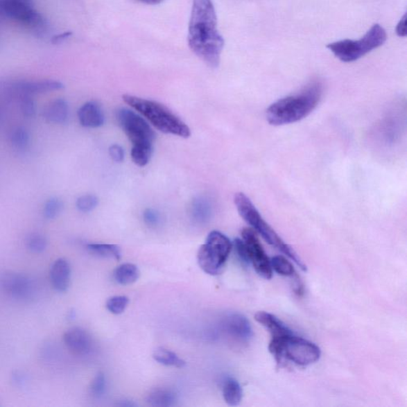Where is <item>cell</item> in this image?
<instances>
[{
	"mask_svg": "<svg viewBox=\"0 0 407 407\" xmlns=\"http://www.w3.org/2000/svg\"><path fill=\"white\" fill-rule=\"evenodd\" d=\"M189 46L211 68L218 67L225 46L217 29V18L211 0H193L189 25Z\"/></svg>",
	"mask_w": 407,
	"mask_h": 407,
	"instance_id": "1",
	"label": "cell"
},
{
	"mask_svg": "<svg viewBox=\"0 0 407 407\" xmlns=\"http://www.w3.org/2000/svg\"><path fill=\"white\" fill-rule=\"evenodd\" d=\"M322 94L321 81L313 80L297 94L286 96L273 103L266 112L267 121L273 126H283L300 121L315 110Z\"/></svg>",
	"mask_w": 407,
	"mask_h": 407,
	"instance_id": "2",
	"label": "cell"
},
{
	"mask_svg": "<svg viewBox=\"0 0 407 407\" xmlns=\"http://www.w3.org/2000/svg\"><path fill=\"white\" fill-rule=\"evenodd\" d=\"M123 99L160 132L182 138L191 137V131L187 123L160 103L131 95H124Z\"/></svg>",
	"mask_w": 407,
	"mask_h": 407,
	"instance_id": "3",
	"label": "cell"
},
{
	"mask_svg": "<svg viewBox=\"0 0 407 407\" xmlns=\"http://www.w3.org/2000/svg\"><path fill=\"white\" fill-rule=\"evenodd\" d=\"M234 202L239 214L247 223L252 226V230L261 236L270 245L278 249L293 260L302 270L306 271V265L295 250L286 244L276 232L266 221L261 214L254 205L252 200L243 193H237L234 197Z\"/></svg>",
	"mask_w": 407,
	"mask_h": 407,
	"instance_id": "4",
	"label": "cell"
},
{
	"mask_svg": "<svg viewBox=\"0 0 407 407\" xmlns=\"http://www.w3.org/2000/svg\"><path fill=\"white\" fill-rule=\"evenodd\" d=\"M387 41L386 31L379 24H374L359 40H341L330 43L329 51L343 62H354L367 53L381 47Z\"/></svg>",
	"mask_w": 407,
	"mask_h": 407,
	"instance_id": "5",
	"label": "cell"
},
{
	"mask_svg": "<svg viewBox=\"0 0 407 407\" xmlns=\"http://www.w3.org/2000/svg\"><path fill=\"white\" fill-rule=\"evenodd\" d=\"M233 244L223 233L213 231L198 250V262L206 274H220L232 252Z\"/></svg>",
	"mask_w": 407,
	"mask_h": 407,
	"instance_id": "6",
	"label": "cell"
},
{
	"mask_svg": "<svg viewBox=\"0 0 407 407\" xmlns=\"http://www.w3.org/2000/svg\"><path fill=\"white\" fill-rule=\"evenodd\" d=\"M279 363L287 359L300 366L313 365L319 361L322 352L319 347L294 334L287 336L280 344L270 349Z\"/></svg>",
	"mask_w": 407,
	"mask_h": 407,
	"instance_id": "7",
	"label": "cell"
},
{
	"mask_svg": "<svg viewBox=\"0 0 407 407\" xmlns=\"http://www.w3.org/2000/svg\"><path fill=\"white\" fill-rule=\"evenodd\" d=\"M0 18L18 21L37 36L48 29L46 19L34 8L33 0H0Z\"/></svg>",
	"mask_w": 407,
	"mask_h": 407,
	"instance_id": "8",
	"label": "cell"
},
{
	"mask_svg": "<svg viewBox=\"0 0 407 407\" xmlns=\"http://www.w3.org/2000/svg\"><path fill=\"white\" fill-rule=\"evenodd\" d=\"M116 118L119 126L132 144V148L153 150L155 135L144 118L127 108L118 110Z\"/></svg>",
	"mask_w": 407,
	"mask_h": 407,
	"instance_id": "9",
	"label": "cell"
},
{
	"mask_svg": "<svg viewBox=\"0 0 407 407\" xmlns=\"http://www.w3.org/2000/svg\"><path fill=\"white\" fill-rule=\"evenodd\" d=\"M242 241L245 244L249 263H252L257 274L265 279L272 278L273 270L270 260L266 254L257 232L251 227H245L241 232Z\"/></svg>",
	"mask_w": 407,
	"mask_h": 407,
	"instance_id": "10",
	"label": "cell"
},
{
	"mask_svg": "<svg viewBox=\"0 0 407 407\" xmlns=\"http://www.w3.org/2000/svg\"><path fill=\"white\" fill-rule=\"evenodd\" d=\"M226 333L241 344H248L253 336L252 329L246 317L241 313H231L223 322Z\"/></svg>",
	"mask_w": 407,
	"mask_h": 407,
	"instance_id": "11",
	"label": "cell"
},
{
	"mask_svg": "<svg viewBox=\"0 0 407 407\" xmlns=\"http://www.w3.org/2000/svg\"><path fill=\"white\" fill-rule=\"evenodd\" d=\"M63 340L67 348L77 355H88L94 347L90 334L80 327L69 329L64 334Z\"/></svg>",
	"mask_w": 407,
	"mask_h": 407,
	"instance_id": "12",
	"label": "cell"
},
{
	"mask_svg": "<svg viewBox=\"0 0 407 407\" xmlns=\"http://www.w3.org/2000/svg\"><path fill=\"white\" fill-rule=\"evenodd\" d=\"M3 288L8 294L18 300H24L31 294V282L23 274L10 273L2 279Z\"/></svg>",
	"mask_w": 407,
	"mask_h": 407,
	"instance_id": "13",
	"label": "cell"
},
{
	"mask_svg": "<svg viewBox=\"0 0 407 407\" xmlns=\"http://www.w3.org/2000/svg\"><path fill=\"white\" fill-rule=\"evenodd\" d=\"M51 282L55 291L64 293L68 291L71 282V267L66 259L60 258L52 265Z\"/></svg>",
	"mask_w": 407,
	"mask_h": 407,
	"instance_id": "14",
	"label": "cell"
},
{
	"mask_svg": "<svg viewBox=\"0 0 407 407\" xmlns=\"http://www.w3.org/2000/svg\"><path fill=\"white\" fill-rule=\"evenodd\" d=\"M78 116L81 126L97 128L105 123L104 113L101 106L95 101L85 103L79 108Z\"/></svg>",
	"mask_w": 407,
	"mask_h": 407,
	"instance_id": "15",
	"label": "cell"
},
{
	"mask_svg": "<svg viewBox=\"0 0 407 407\" xmlns=\"http://www.w3.org/2000/svg\"><path fill=\"white\" fill-rule=\"evenodd\" d=\"M64 88L62 83L58 80H44L39 81H24L14 85V89L20 95H35L46 92L61 90Z\"/></svg>",
	"mask_w": 407,
	"mask_h": 407,
	"instance_id": "16",
	"label": "cell"
},
{
	"mask_svg": "<svg viewBox=\"0 0 407 407\" xmlns=\"http://www.w3.org/2000/svg\"><path fill=\"white\" fill-rule=\"evenodd\" d=\"M254 319L269 331L271 334V338H279V336L293 334L292 330L273 314L260 311L254 315Z\"/></svg>",
	"mask_w": 407,
	"mask_h": 407,
	"instance_id": "17",
	"label": "cell"
},
{
	"mask_svg": "<svg viewBox=\"0 0 407 407\" xmlns=\"http://www.w3.org/2000/svg\"><path fill=\"white\" fill-rule=\"evenodd\" d=\"M68 103L64 99H56L48 104L43 112L46 121L53 123L63 124L69 119Z\"/></svg>",
	"mask_w": 407,
	"mask_h": 407,
	"instance_id": "18",
	"label": "cell"
},
{
	"mask_svg": "<svg viewBox=\"0 0 407 407\" xmlns=\"http://www.w3.org/2000/svg\"><path fill=\"white\" fill-rule=\"evenodd\" d=\"M211 207L209 200L199 197L195 198L191 205V215L193 220L199 225H205L208 223L211 216Z\"/></svg>",
	"mask_w": 407,
	"mask_h": 407,
	"instance_id": "19",
	"label": "cell"
},
{
	"mask_svg": "<svg viewBox=\"0 0 407 407\" xmlns=\"http://www.w3.org/2000/svg\"><path fill=\"white\" fill-rule=\"evenodd\" d=\"M114 279L121 285H131L137 282L140 276V271L132 263H124L114 271Z\"/></svg>",
	"mask_w": 407,
	"mask_h": 407,
	"instance_id": "20",
	"label": "cell"
},
{
	"mask_svg": "<svg viewBox=\"0 0 407 407\" xmlns=\"http://www.w3.org/2000/svg\"><path fill=\"white\" fill-rule=\"evenodd\" d=\"M146 401L151 406L171 407L176 404L177 396L170 390L158 389L148 395Z\"/></svg>",
	"mask_w": 407,
	"mask_h": 407,
	"instance_id": "21",
	"label": "cell"
},
{
	"mask_svg": "<svg viewBox=\"0 0 407 407\" xmlns=\"http://www.w3.org/2000/svg\"><path fill=\"white\" fill-rule=\"evenodd\" d=\"M223 396L225 403L230 406L241 404L243 390L240 383L233 378H227L223 385Z\"/></svg>",
	"mask_w": 407,
	"mask_h": 407,
	"instance_id": "22",
	"label": "cell"
},
{
	"mask_svg": "<svg viewBox=\"0 0 407 407\" xmlns=\"http://www.w3.org/2000/svg\"><path fill=\"white\" fill-rule=\"evenodd\" d=\"M87 249L96 257L119 260L121 259V250L114 244L90 243Z\"/></svg>",
	"mask_w": 407,
	"mask_h": 407,
	"instance_id": "23",
	"label": "cell"
},
{
	"mask_svg": "<svg viewBox=\"0 0 407 407\" xmlns=\"http://www.w3.org/2000/svg\"><path fill=\"white\" fill-rule=\"evenodd\" d=\"M153 357L162 365L176 367H183L186 365V361L181 359L175 352L164 348L156 349Z\"/></svg>",
	"mask_w": 407,
	"mask_h": 407,
	"instance_id": "24",
	"label": "cell"
},
{
	"mask_svg": "<svg viewBox=\"0 0 407 407\" xmlns=\"http://www.w3.org/2000/svg\"><path fill=\"white\" fill-rule=\"evenodd\" d=\"M270 265L276 273L284 276L295 274V268L292 263L283 256H277L271 259Z\"/></svg>",
	"mask_w": 407,
	"mask_h": 407,
	"instance_id": "25",
	"label": "cell"
},
{
	"mask_svg": "<svg viewBox=\"0 0 407 407\" xmlns=\"http://www.w3.org/2000/svg\"><path fill=\"white\" fill-rule=\"evenodd\" d=\"M10 142L15 148L25 150L30 143V135L24 128H15L10 135Z\"/></svg>",
	"mask_w": 407,
	"mask_h": 407,
	"instance_id": "26",
	"label": "cell"
},
{
	"mask_svg": "<svg viewBox=\"0 0 407 407\" xmlns=\"http://www.w3.org/2000/svg\"><path fill=\"white\" fill-rule=\"evenodd\" d=\"M47 239L40 233H32L26 239V246L31 252L42 253L47 248Z\"/></svg>",
	"mask_w": 407,
	"mask_h": 407,
	"instance_id": "27",
	"label": "cell"
},
{
	"mask_svg": "<svg viewBox=\"0 0 407 407\" xmlns=\"http://www.w3.org/2000/svg\"><path fill=\"white\" fill-rule=\"evenodd\" d=\"M63 202L58 198H51L46 200L43 214L48 220L55 219L63 210Z\"/></svg>",
	"mask_w": 407,
	"mask_h": 407,
	"instance_id": "28",
	"label": "cell"
},
{
	"mask_svg": "<svg viewBox=\"0 0 407 407\" xmlns=\"http://www.w3.org/2000/svg\"><path fill=\"white\" fill-rule=\"evenodd\" d=\"M129 304L128 297L126 296H114L110 298L106 303L108 311L113 314H121L127 309Z\"/></svg>",
	"mask_w": 407,
	"mask_h": 407,
	"instance_id": "29",
	"label": "cell"
},
{
	"mask_svg": "<svg viewBox=\"0 0 407 407\" xmlns=\"http://www.w3.org/2000/svg\"><path fill=\"white\" fill-rule=\"evenodd\" d=\"M107 381L104 373L96 374L90 386V392L94 398L100 399L106 392Z\"/></svg>",
	"mask_w": 407,
	"mask_h": 407,
	"instance_id": "30",
	"label": "cell"
},
{
	"mask_svg": "<svg viewBox=\"0 0 407 407\" xmlns=\"http://www.w3.org/2000/svg\"><path fill=\"white\" fill-rule=\"evenodd\" d=\"M99 204V199L95 195L87 194L80 197L76 202V206L79 211L83 213H89V211L96 208Z\"/></svg>",
	"mask_w": 407,
	"mask_h": 407,
	"instance_id": "31",
	"label": "cell"
},
{
	"mask_svg": "<svg viewBox=\"0 0 407 407\" xmlns=\"http://www.w3.org/2000/svg\"><path fill=\"white\" fill-rule=\"evenodd\" d=\"M152 153V149L132 148L131 155L134 164L143 167L148 164Z\"/></svg>",
	"mask_w": 407,
	"mask_h": 407,
	"instance_id": "32",
	"label": "cell"
},
{
	"mask_svg": "<svg viewBox=\"0 0 407 407\" xmlns=\"http://www.w3.org/2000/svg\"><path fill=\"white\" fill-rule=\"evenodd\" d=\"M20 110L26 117H33L35 114V104L30 95H21Z\"/></svg>",
	"mask_w": 407,
	"mask_h": 407,
	"instance_id": "33",
	"label": "cell"
},
{
	"mask_svg": "<svg viewBox=\"0 0 407 407\" xmlns=\"http://www.w3.org/2000/svg\"><path fill=\"white\" fill-rule=\"evenodd\" d=\"M144 220L146 225L156 227L159 225L161 217L158 211L153 209H148L144 211Z\"/></svg>",
	"mask_w": 407,
	"mask_h": 407,
	"instance_id": "34",
	"label": "cell"
},
{
	"mask_svg": "<svg viewBox=\"0 0 407 407\" xmlns=\"http://www.w3.org/2000/svg\"><path fill=\"white\" fill-rule=\"evenodd\" d=\"M233 245H234L236 254H238L239 258L241 259V261L244 263L249 264L247 248L245 244H244L242 241V239H236Z\"/></svg>",
	"mask_w": 407,
	"mask_h": 407,
	"instance_id": "35",
	"label": "cell"
},
{
	"mask_svg": "<svg viewBox=\"0 0 407 407\" xmlns=\"http://www.w3.org/2000/svg\"><path fill=\"white\" fill-rule=\"evenodd\" d=\"M110 155L114 162H122L124 159V150L121 146L112 145L110 148Z\"/></svg>",
	"mask_w": 407,
	"mask_h": 407,
	"instance_id": "36",
	"label": "cell"
},
{
	"mask_svg": "<svg viewBox=\"0 0 407 407\" xmlns=\"http://www.w3.org/2000/svg\"><path fill=\"white\" fill-rule=\"evenodd\" d=\"M71 35H72V32H70V31L64 32V33H62V34H60V35L53 36L52 37L51 42L53 43V44H58V43H61V42H64V40H68L69 37Z\"/></svg>",
	"mask_w": 407,
	"mask_h": 407,
	"instance_id": "37",
	"label": "cell"
},
{
	"mask_svg": "<svg viewBox=\"0 0 407 407\" xmlns=\"http://www.w3.org/2000/svg\"><path fill=\"white\" fill-rule=\"evenodd\" d=\"M406 15H404V17L403 19H401V20L400 21V23L397 27V33L400 36H405L406 35Z\"/></svg>",
	"mask_w": 407,
	"mask_h": 407,
	"instance_id": "38",
	"label": "cell"
},
{
	"mask_svg": "<svg viewBox=\"0 0 407 407\" xmlns=\"http://www.w3.org/2000/svg\"><path fill=\"white\" fill-rule=\"evenodd\" d=\"M119 406H121L122 407L125 406V407H133L137 406V404H135L133 403V401H129V400H123L121 401V404H118Z\"/></svg>",
	"mask_w": 407,
	"mask_h": 407,
	"instance_id": "39",
	"label": "cell"
},
{
	"mask_svg": "<svg viewBox=\"0 0 407 407\" xmlns=\"http://www.w3.org/2000/svg\"><path fill=\"white\" fill-rule=\"evenodd\" d=\"M138 1L144 3L146 4L155 5V4H159V3H162V1H164V0H138Z\"/></svg>",
	"mask_w": 407,
	"mask_h": 407,
	"instance_id": "40",
	"label": "cell"
}]
</instances>
